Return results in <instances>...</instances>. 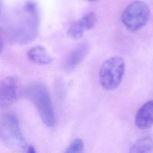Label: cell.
<instances>
[{"label": "cell", "instance_id": "6da1fadb", "mask_svg": "<svg viewBox=\"0 0 153 153\" xmlns=\"http://www.w3.org/2000/svg\"><path fill=\"white\" fill-rule=\"evenodd\" d=\"M38 29L39 15L36 4L28 1L16 15L9 26L8 38L13 44H26L36 38Z\"/></svg>", "mask_w": 153, "mask_h": 153}, {"label": "cell", "instance_id": "8992f818", "mask_svg": "<svg viewBox=\"0 0 153 153\" xmlns=\"http://www.w3.org/2000/svg\"><path fill=\"white\" fill-rule=\"evenodd\" d=\"M19 84L13 76H8L0 82V108H7L11 106L18 97Z\"/></svg>", "mask_w": 153, "mask_h": 153}, {"label": "cell", "instance_id": "52a82bcc", "mask_svg": "<svg viewBox=\"0 0 153 153\" xmlns=\"http://www.w3.org/2000/svg\"><path fill=\"white\" fill-rule=\"evenodd\" d=\"M96 20V16L94 12L88 13L71 25L68 30V35L71 38L75 39L82 38L85 30L93 27Z\"/></svg>", "mask_w": 153, "mask_h": 153}, {"label": "cell", "instance_id": "4fadbf2b", "mask_svg": "<svg viewBox=\"0 0 153 153\" xmlns=\"http://www.w3.org/2000/svg\"><path fill=\"white\" fill-rule=\"evenodd\" d=\"M3 46H4V40H3V38L1 35V34L0 33V53L1 52V51L3 48Z\"/></svg>", "mask_w": 153, "mask_h": 153}, {"label": "cell", "instance_id": "5bb4252c", "mask_svg": "<svg viewBox=\"0 0 153 153\" xmlns=\"http://www.w3.org/2000/svg\"><path fill=\"white\" fill-rule=\"evenodd\" d=\"M26 152H30V153H33V152H35V151L34 149V148L32 146H29L26 149Z\"/></svg>", "mask_w": 153, "mask_h": 153}, {"label": "cell", "instance_id": "9a60e30c", "mask_svg": "<svg viewBox=\"0 0 153 153\" xmlns=\"http://www.w3.org/2000/svg\"><path fill=\"white\" fill-rule=\"evenodd\" d=\"M87 1H96V0H87Z\"/></svg>", "mask_w": 153, "mask_h": 153}, {"label": "cell", "instance_id": "3957f363", "mask_svg": "<svg viewBox=\"0 0 153 153\" xmlns=\"http://www.w3.org/2000/svg\"><path fill=\"white\" fill-rule=\"evenodd\" d=\"M0 141L9 148L26 151L28 146L14 114L6 113L0 116Z\"/></svg>", "mask_w": 153, "mask_h": 153}, {"label": "cell", "instance_id": "30bf717a", "mask_svg": "<svg viewBox=\"0 0 153 153\" xmlns=\"http://www.w3.org/2000/svg\"><path fill=\"white\" fill-rule=\"evenodd\" d=\"M27 56L30 61L41 65L49 64L53 60L45 48L41 45L35 46L29 49L27 52Z\"/></svg>", "mask_w": 153, "mask_h": 153}, {"label": "cell", "instance_id": "8fae6325", "mask_svg": "<svg viewBox=\"0 0 153 153\" xmlns=\"http://www.w3.org/2000/svg\"><path fill=\"white\" fill-rule=\"evenodd\" d=\"M153 151V139L145 136L136 140L130 148V152H149Z\"/></svg>", "mask_w": 153, "mask_h": 153}, {"label": "cell", "instance_id": "9c48e42d", "mask_svg": "<svg viewBox=\"0 0 153 153\" xmlns=\"http://www.w3.org/2000/svg\"><path fill=\"white\" fill-rule=\"evenodd\" d=\"M88 49L89 47L87 44H79L68 56L65 63V68L68 71L75 68L85 57L88 52Z\"/></svg>", "mask_w": 153, "mask_h": 153}, {"label": "cell", "instance_id": "7a4b0ae2", "mask_svg": "<svg viewBox=\"0 0 153 153\" xmlns=\"http://www.w3.org/2000/svg\"><path fill=\"white\" fill-rule=\"evenodd\" d=\"M24 94L36 108L42 122L49 127H53L56 123V118L47 87L42 83L34 82L25 89Z\"/></svg>", "mask_w": 153, "mask_h": 153}, {"label": "cell", "instance_id": "5b68a950", "mask_svg": "<svg viewBox=\"0 0 153 153\" xmlns=\"http://www.w3.org/2000/svg\"><path fill=\"white\" fill-rule=\"evenodd\" d=\"M149 17L150 10L148 5L143 1L136 0L124 10L121 21L128 30L136 32L147 23Z\"/></svg>", "mask_w": 153, "mask_h": 153}, {"label": "cell", "instance_id": "7c38bea8", "mask_svg": "<svg viewBox=\"0 0 153 153\" xmlns=\"http://www.w3.org/2000/svg\"><path fill=\"white\" fill-rule=\"evenodd\" d=\"M84 142L81 139H76L66 148L65 152L66 153H79L84 150Z\"/></svg>", "mask_w": 153, "mask_h": 153}, {"label": "cell", "instance_id": "ba28073f", "mask_svg": "<svg viewBox=\"0 0 153 153\" xmlns=\"http://www.w3.org/2000/svg\"><path fill=\"white\" fill-rule=\"evenodd\" d=\"M135 124L141 129L153 125V100L146 102L139 109L135 117Z\"/></svg>", "mask_w": 153, "mask_h": 153}, {"label": "cell", "instance_id": "277c9868", "mask_svg": "<svg viewBox=\"0 0 153 153\" xmlns=\"http://www.w3.org/2000/svg\"><path fill=\"white\" fill-rule=\"evenodd\" d=\"M125 72L124 60L115 56L105 60L99 71V81L106 90H114L120 84Z\"/></svg>", "mask_w": 153, "mask_h": 153}]
</instances>
